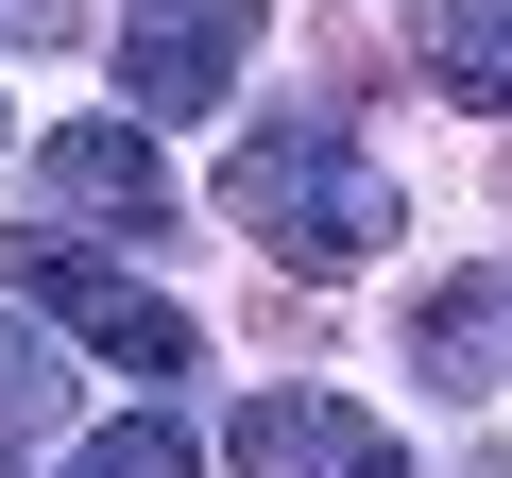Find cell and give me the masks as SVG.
<instances>
[{"mask_svg":"<svg viewBox=\"0 0 512 478\" xmlns=\"http://www.w3.org/2000/svg\"><path fill=\"white\" fill-rule=\"evenodd\" d=\"M478 342H495V308H478V291H427V308H410V359H427L444 393H478Z\"/></svg>","mask_w":512,"mask_h":478,"instance_id":"cell-9","label":"cell"},{"mask_svg":"<svg viewBox=\"0 0 512 478\" xmlns=\"http://www.w3.org/2000/svg\"><path fill=\"white\" fill-rule=\"evenodd\" d=\"M222 461L239 478H410V444L376 410H342V393H239L222 410Z\"/></svg>","mask_w":512,"mask_h":478,"instance_id":"cell-3","label":"cell"},{"mask_svg":"<svg viewBox=\"0 0 512 478\" xmlns=\"http://www.w3.org/2000/svg\"><path fill=\"white\" fill-rule=\"evenodd\" d=\"M18 308H35V325H69V342H86V359H120V376H188V359H205V325H188L171 291H137L120 257L35 239V222H18Z\"/></svg>","mask_w":512,"mask_h":478,"instance_id":"cell-2","label":"cell"},{"mask_svg":"<svg viewBox=\"0 0 512 478\" xmlns=\"http://www.w3.org/2000/svg\"><path fill=\"white\" fill-rule=\"evenodd\" d=\"M52 478H205V444H188L171 410H120V427H86Z\"/></svg>","mask_w":512,"mask_h":478,"instance_id":"cell-8","label":"cell"},{"mask_svg":"<svg viewBox=\"0 0 512 478\" xmlns=\"http://www.w3.org/2000/svg\"><path fill=\"white\" fill-rule=\"evenodd\" d=\"M86 35V0H0V52H69Z\"/></svg>","mask_w":512,"mask_h":478,"instance_id":"cell-10","label":"cell"},{"mask_svg":"<svg viewBox=\"0 0 512 478\" xmlns=\"http://www.w3.org/2000/svg\"><path fill=\"white\" fill-rule=\"evenodd\" d=\"M222 222H256V257H291V274H359L376 239H410L393 171H376V154H359V137H342L325 103L222 154Z\"/></svg>","mask_w":512,"mask_h":478,"instance_id":"cell-1","label":"cell"},{"mask_svg":"<svg viewBox=\"0 0 512 478\" xmlns=\"http://www.w3.org/2000/svg\"><path fill=\"white\" fill-rule=\"evenodd\" d=\"M35 188L86 205V222H120V239H171V154H154L137 120H69V137H35Z\"/></svg>","mask_w":512,"mask_h":478,"instance_id":"cell-5","label":"cell"},{"mask_svg":"<svg viewBox=\"0 0 512 478\" xmlns=\"http://www.w3.org/2000/svg\"><path fill=\"white\" fill-rule=\"evenodd\" d=\"M427 86L444 103H512V0H427Z\"/></svg>","mask_w":512,"mask_h":478,"instance_id":"cell-6","label":"cell"},{"mask_svg":"<svg viewBox=\"0 0 512 478\" xmlns=\"http://www.w3.org/2000/svg\"><path fill=\"white\" fill-rule=\"evenodd\" d=\"M52 427H69V359L35 342L18 291H0V444H52Z\"/></svg>","mask_w":512,"mask_h":478,"instance_id":"cell-7","label":"cell"},{"mask_svg":"<svg viewBox=\"0 0 512 478\" xmlns=\"http://www.w3.org/2000/svg\"><path fill=\"white\" fill-rule=\"evenodd\" d=\"M239 52H256V0H137L120 86H137L154 120H188V103H222V86H239Z\"/></svg>","mask_w":512,"mask_h":478,"instance_id":"cell-4","label":"cell"}]
</instances>
